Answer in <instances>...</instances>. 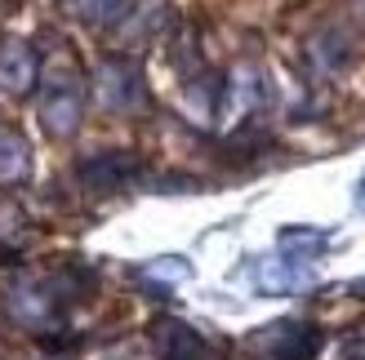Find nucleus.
<instances>
[{"label": "nucleus", "instance_id": "obj_1", "mask_svg": "<svg viewBox=\"0 0 365 360\" xmlns=\"http://www.w3.org/2000/svg\"><path fill=\"white\" fill-rule=\"evenodd\" d=\"M259 347L267 360H312L321 347V334L312 325H272L259 338Z\"/></svg>", "mask_w": 365, "mask_h": 360}, {"label": "nucleus", "instance_id": "obj_2", "mask_svg": "<svg viewBox=\"0 0 365 360\" xmlns=\"http://www.w3.org/2000/svg\"><path fill=\"white\" fill-rule=\"evenodd\" d=\"M156 347H160L165 360H200L205 356V343H200L187 325H174V320L156 325Z\"/></svg>", "mask_w": 365, "mask_h": 360}]
</instances>
